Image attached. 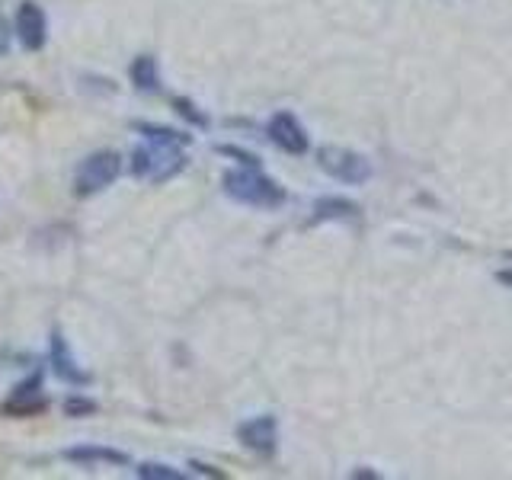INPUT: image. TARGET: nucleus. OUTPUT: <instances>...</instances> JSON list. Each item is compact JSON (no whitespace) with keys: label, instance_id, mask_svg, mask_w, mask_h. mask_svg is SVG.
Masks as SVG:
<instances>
[{"label":"nucleus","instance_id":"nucleus-8","mask_svg":"<svg viewBox=\"0 0 512 480\" xmlns=\"http://www.w3.org/2000/svg\"><path fill=\"white\" fill-rule=\"evenodd\" d=\"M52 372L58 375V381H68V384H90V375L84 372V368L77 365V359L71 356L68 349V340L61 336V330L52 333Z\"/></svg>","mask_w":512,"mask_h":480},{"label":"nucleus","instance_id":"nucleus-2","mask_svg":"<svg viewBox=\"0 0 512 480\" xmlns=\"http://www.w3.org/2000/svg\"><path fill=\"white\" fill-rule=\"evenodd\" d=\"M221 186L234 202H244V205H253V208H279L285 202V189L272 180V176L263 173L260 160L231 167L228 173H224Z\"/></svg>","mask_w":512,"mask_h":480},{"label":"nucleus","instance_id":"nucleus-3","mask_svg":"<svg viewBox=\"0 0 512 480\" xmlns=\"http://www.w3.org/2000/svg\"><path fill=\"white\" fill-rule=\"evenodd\" d=\"M119 173H122V157L116 151H96L80 160V167L74 170V192L80 199L96 196V192L116 183Z\"/></svg>","mask_w":512,"mask_h":480},{"label":"nucleus","instance_id":"nucleus-5","mask_svg":"<svg viewBox=\"0 0 512 480\" xmlns=\"http://www.w3.org/2000/svg\"><path fill=\"white\" fill-rule=\"evenodd\" d=\"M237 439L244 442L250 452L263 455V458H272L276 455V445H279V423L276 416H253V420L240 423L237 426Z\"/></svg>","mask_w":512,"mask_h":480},{"label":"nucleus","instance_id":"nucleus-15","mask_svg":"<svg viewBox=\"0 0 512 480\" xmlns=\"http://www.w3.org/2000/svg\"><path fill=\"white\" fill-rule=\"evenodd\" d=\"M173 106H176V112H180L183 119L196 122V125H208V119L202 116V112H196V106H192L189 100H183V96H176V100H173Z\"/></svg>","mask_w":512,"mask_h":480},{"label":"nucleus","instance_id":"nucleus-11","mask_svg":"<svg viewBox=\"0 0 512 480\" xmlns=\"http://www.w3.org/2000/svg\"><path fill=\"white\" fill-rule=\"evenodd\" d=\"M349 218H359V205L349 202L343 196H324L314 202V224L317 221H349Z\"/></svg>","mask_w":512,"mask_h":480},{"label":"nucleus","instance_id":"nucleus-9","mask_svg":"<svg viewBox=\"0 0 512 480\" xmlns=\"http://www.w3.org/2000/svg\"><path fill=\"white\" fill-rule=\"evenodd\" d=\"M48 407V400L42 397V381L39 375L29 378L26 384L13 391V397L4 404V413H13V416H32V413H42Z\"/></svg>","mask_w":512,"mask_h":480},{"label":"nucleus","instance_id":"nucleus-12","mask_svg":"<svg viewBox=\"0 0 512 480\" xmlns=\"http://www.w3.org/2000/svg\"><path fill=\"white\" fill-rule=\"evenodd\" d=\"M128 77H132V84L144 93H154L160 90V77H157V61L151 55H138L132 61V68H128Z\"/></svg>","mask_w":512,"mask_h":480},{"label":"nucleus","instance_id":"nucleus-4","mask_svg":"<svg viewBox=\"0 0 512 480\" xmlns=\"http://www.w3.org/2000/svg\"><path fill=\"white\" fill-rule=\"evenodd\" d=\"M317 164L320 170H327L333 180L340 183H365L368 176H372V167H368V160L356 151H346V148H333V144H327V148L317 151Z\"/></svg>","mask_w":512,"mask_h":480},{"label":"nucleus","instance_id":"nucleus-6","mask_svg":"<svg viewBox=\"0 0 512 480\" xmlns=\"http://www.w3.org/2000/svg\"><path fill=\"white\" fill-rule=\"evenodd\" d=\"M16 36H20L23 48L26 52H39V48H45V39H48V20H45V10L39 4H32V0H26V4H20V10H16Z\"/></svg>","mask_w":512,"mask_h":480},{"label":"nucleus","instance_id":"nucleus-13","mask_svg":"<svg viewBox=\"0 0 512 480\" xmlns=\"http://www.w3.org/2000/svg\"><path fill=\"white\" fill-rule=\"evenodd\" d=\"M141 480H183L180 471H173L170 464H157V461H148V464H141V468L135 471Z\"/></svg>","mask_w":512,"mask_h":480},{"label":"nucleus","instance_id":"nucleus-1","mask_svg":"<svg viewBox=\"0 0 512 480\" xmlns=\"http://www.w3.org/2000/svg\"><path fill=\"white\" fill-rule=\"evenodd\" d=\"M141 132V144L132 151V176L138 180H151V183H167L176 173L186 167V148L192 144L189 135L176 132V128H164V125H138Z\"/></svg>","mask_w":512,"mask_h":480},{"label":"nucleus","instance_id":"nucleus-7","mask_svg":"<svg viewBox=\"0 0 512 480\" xmlns=\"http://www.w3.org/2000/svg\"><path fill=\"white\" fill-rule=\"evenodd\" d=\"M266 132L272 138V144H279L285 154H308V132H304V125L292 116V112H276V116L269 119Z\"/></svg>","mask_w":512,"mask_h":480},{"label":"nucleus","instance_id":"nucleus-10","mask_svg":"<svg viewBox=\"0 0 512 480\" xmlns=\"http://www.w3.org/2000/svg\"><path fill=\"white\" fill-rule=\"evenodd\" d=\"M64 458L74 461V464H128V455L125 452H116V448H103V445H84V448H68Z\"/></svg>","mask_w":512,"mask_h":480},{"label":"nucleus","instance_id":"nucleus-16","mask_svg":"<svg viewBox=\"0 0 512 480\" xmlns=\"http://www.w3.org/2000/svg\"><path fill=\"white\" fill-rule=\"evenodd\" d=\"M7 52H10V23H7V16L0 13V58Z\"/></svg>","mask_w":512,"mask_h":480},{"label":"nucleus","instance_id":"nucleus-14","mask_svg":"<svg viewBox=\"0 0 512 480\" xmlns=\"http://www.w3.org/2000/svg\"><path fill=\"white\" fill-rule=\"evenodd\" d=\"M100 407H96V400L90 397H68L64 400V413L68 416H87V413H96Z\"/></svg>","mask_w":512,"mask_h":480}]
</instances>
